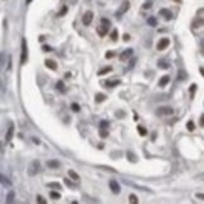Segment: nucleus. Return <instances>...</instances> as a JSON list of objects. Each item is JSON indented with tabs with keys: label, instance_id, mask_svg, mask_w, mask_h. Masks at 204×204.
<instances>
[{
	"label": "nucleus",
	"instance_id": "obj_7",
	"mask_svg": "<svg viewBox=\"0 0 204 204\" xmlns=\"http://www.w3.org/2000/svg\"><path fill=\"white\" fill-rule=\"evenodd\" d=\"M132 53H134V51H132L131 48H129V49L124 51V52L120 54V61H121V62H125V61L130 59V58L132 57Z\"/></svg>",
	"mask_w": 204,
	"mask_h": 204
},
{
	"label": "nucleus",
	"instance_id": "obj_25",
	"mask_svg": "<svg viewBox=\"0 0 204 204\" xmlns=\"http://www.w3.org/2000/svg\"><path fill=\"white\" fill-rule=\"evenodd\" d=\"M106 100V96L103 95V93H97L96 95V102L97 103H100V102H102V101H105Z\"/></svg>",
	"mask_w": 204,
	"mask_h": 204
},
{
	"label": "nucleus",
	"instance_id": "obj_21",
	"mask_svg": "<svg viewBox=\"0 0 204 204\" xmlns=\"http://www.w3.org/2000/svg\"><path fill=\"white\" fill-rule=\"evenodd\" d=\"M14 197H15V193L13 190H10L7 195V203H13L14 202Z\"/></svg>",
	"mask_w": 204,
	"mask_h": 204
},
{
	"label": "nucleus",
	"instance_id": "obj_43",
	"mask_svg": "<svg viewBox=\"0 0 204 204\" xmlns=\"http://www.w3.org/2000/svg\"><path fill=\"white\" fill-rule=\"evenodd\" d=\"M195 179H198V180H202V181H204V173H200V174H198V175L195 176Z\"/></svg>",
	"mask_w": 204,
	"mask_h": 204
},
{
	"label": "nucleus",
	"instance_id": "obj_54",
	"mask_svg": "<svg viewBox=\"0 0 204 204\" xmlns=\"http://www.w3.org/2000/svg\"><path fill=\"white\" fill-rule=\"evenodd\" d=\"M175 2H179V3H180V2H181V0H175Z\"/></svg>",
	"mask_w": 204,
	"mask_h": 204
},
{
	"label": "nucleus",
	"instance_id": "obj_4",
	"mask_svg": "<svg viewBox=\"0 0 204 204\" xmlns=\"http://www.w3.org/2000/svg\"><path fill=\"white\" fill-rule=\"evenodd\" d=\"M92 19H93V13L92 11H86L82 16V23L84 25H89L92 23Z\"/></svg>",
	"mask_w": 204,
	"mask_h": 204
},
{
	"label": "nucleus",
	"instance_id": "obj_19",
	"mask_svg": "<svg viewBox=\"0 0 204 204\" xmlns=\"http://www.w3.org/2000/svg\"><path fill=\"white\" fill-rule=\"evenodd\" d=\"M147 24H149L150 27H156L157 21H156V19H155V16H149V18H147Z\"/></svg>",
	"mask_w": 204,
	"mask_h": 204
},
{
	"label": "nucleus",
	"instance_id": "obj_26",
	"mask_svg": "<svg viewBox=\"0 0 204 204\" xmlns=\"http://www.w3.org/2000/svg\"><path fill=\"white\" fill-rule=\"evenodd\" d=\"M117 38H119V32H117V29H113L112 33H111V39H112L113 42H116Z\"/></svg>",
	"mask_w": 204,
	"mask_h": 204
},
{
	"label": "nucleus",
	"instance_id": "obj_42",
	"mask_svg": "<svg viewBox=\"0 0 204 204\" xmlns=\"http://www.w3.org/2000/svg\"><path fill=\"white\" fill-rule=\"evenodd\" d=\"M113 56H115V53H113V52H111V51L106 52V54H105V57H106V58H112Z\"/></svg>",
	"mask_w": 204,
	"mask_h": 204
},
{
	"label": "nucleus",
	"instance_id": "obj_1",
	"mask_svg": "<svg viewBox=\"0 0 204 204\" xmlns=\"http://www.w3.org/2000/svg\"><path fill=\"white\" fill-rule=\"evenodd\" d=\"M39 168H40V163H39V160H33V161L29 164L28 169H27L28 175H29V176H34V175H37L38 171H39Z\"/></svg>",
	"mask_w": 204,
	"mask_h": 204
},
{
	"label": "nucleus",
	"instance_id": "obj_53",
	"mask_svg": "<svg viewBox=\"0 0 204 204\" xmlns=\"http://www.w3.org/2000/svg\"><path fill=\"white\" fill-rule=\"evenodd\" d=\"M25 3H27V4H30V3H32V0H25Z\"/></svg>",
	"mask_w": 204,
	"mask_h": 204
},
{
	"label": "nucleus",
	"instance_id": "obj_16",
	"mask_svg": "<svg viewBox=\"0 0 204 204\" xmlns=\"http://www.w3.org/2000/svg\"><path fill=\"white\" fill-rule=\"evenodd\" d=\"M126 156H127V160L131 161V163H136V161H138V157H136V155L132 151H127L126 152Z\"/></svg>",
	"mask_w": 204,
	"mask_h": 204
},
{
	"label": "nucleus",
	"instance_id": "obj_11",
	"mask_svg": "<svg viewBox=\"0 0 204 204\" xmlns=\"http://www.w3.org/2000/svg\"><path fill=\"white\" fill-rule=\"evenodd\" d=\"M13 135H14V125L10 124V126H9L8 131H7V135H5V140H7V143H9V141L11 140Z\"/></svg>",
	"mask_w": 204,
	"mask_h": 204
},
{
	"label": "nucleus",
	"instance_id": "obj_14",
	"mask_svg": "<svg viewBox=\"0 0 204 204\" xmlns=\"http://www.w3.org/2000/svg\"><path fill=\"white\" fill-rule=\"evenodd\" d=\"M169 82H170V76L165 75V76H163V77L160 78V81H159V86H160V87H164V86H166Z\"/></svg>",
	"mask_w": 204,
	"mask_h": 204
},
{
	"label": "nucleus",
	"instance_id": "obj_50",
	"mask_svg": "<svg viewBox=\"0 0 204 204\" xmlns=\"http://www.w3.org/2000/svg\"><path fill=\"white\" fill-rule=\"evenodd\" d=\"M33 141H34V143H35V144H39V143H40V141H39V140H38V139H35V138H33Z\"/></svg>",
	"mask_w": 204,
	"mask_h": 204
},
{
	"label": "nucleus",
	"instance_id": "obj_27",
	"mask_svg": "<svg viewBox=\"0 0 204 204\" xmlns=\"http://www.w3.org/2000/svg\"><path fill=\"white\" fill-rule=\"evenodd\" d=\"M100 136L102 139H106L107 136H108V131H107V129H100Z\"/></svg>",
	"mask_w": 204,
	"mask_h": 204
},
{
	"label": "nucleus",
	"instance_id": "obj_52",
	"mask_svg": "<svg viewBox=\"0 0 204 204\" xmlns=\"http://www.w3.org/2000/svg\"><path fill=\"white\" fill-rule=\"evenodd\" d=\"M199 71H200V73H202V75H203V77H204V68H202V67H200V70H199Z\"/></svg>",
	"mask_w": 204,
	"mask_h": 204
},
{
	"label": "nucleus",
	"instance_id": "obj_45",
	"mask_svg": "<svg viewBox=\"0 0 204 204\" xmlns=\"http://www.w3.org/2000/svg\"><path fill=\"white\" fill-rule=\"evenodd\" d=\"M143 8H144V9H150V8H151V2H147V3H145V4L143 5Z\"/></svg>",
	"mask_w": 204,
	"mask_h": 204
},
{
	"label": "nucleus",
	"instance_id": "obj_33",
	"mask_svg": "<svg viewBox=\"0 0 204 204\" xmlns=\"http://www.w3.org/2000/svg\"><path fill=\"white\" fill-rule=\"evenodd\" d=\"M139 200H138V197H136L135 194H130V203H132V204H136Z\"/></svg>",
	"mask_w": 204,
	"mask_h": 204
},
{
	"label": "nucleus",
	"instance_id": "obj_3",
	"mask_svg": "<svg viewBox=\"0 0 204 204\" xmlns=\"http://www.w3.org/2000/svg\"><path fill=\"white\" fill-rule=\"evenodd\" d=\"M174 112V110L169 106H161L156 110V115L157 116H168V115H171Z\"/></svg>",
	"mask_w": 204,
	"mask_h": 204
},
{
	"label": "nucleus",
	"instance_id": "obj_23",
	"mask_svg": "<svg viewBox=\"0 0 204 204\" xmlns=\"http://www.w3.org/2000/svg\"><path fill=\"white\" fill-rule=\"evenodd\" d=\"M111 71H112V67H111V66H107L106 68H103V70L98 71V75L102 76V75H106V73H108V72H111Z\"/></svg>",
	"mask_w": 204,
	"mask_h": 204
},
{
	"label": "nucleus",
	"instance_id": "obj_31",
	"mask_svg": "<svg viewBox=\"0 0 204 204\" xmlns=\"http://www.w3.org/2000/svg\"><path fill=\"white\" fill-rule=\"evenodd\" d=\"M49 197H51L52 199L56 200V199H59V198H61V194L57 193V192H51V193H49Z\"/></svg>",
	"mask_w": 204,
	"mask_h": 204
},
{
	"label": "nucleus",
	"instance_id": "obj_32",
	"mask_svg": "<svg viewBox=\"0 0 204 204\" xmlns=\"http://www.w3.org/2000/svg\"><path fill=\"white\" fill-rule=\"evenodd\" d=\"M108 125H110V122H108V121L102 120V121L100 122V129H107V127H108Z\"/></svg>",
	"mask_w": 204,
	"mask_h": 204
},
{
	"label": "nucleus",
	"instance_id": "obj_15",
	"mask_svg": "<svg viewBox=\"0 0 204 204\" xmlns=\"http://www.w3.org/2000/svg\"><path fill=\"white\" fill-rule=\"evenodd\" d=\"M187 77H188V75H187V72L184 70H179L178 71V77H176L178 81H185Z\"/></svg>",
	"mask_w": 204,
	"mask_h": 204
},
{
	"label": "nucleus",
	"instance_id": "obj_12",
	"mask_svg": "<svg viewBox=\"0 0 204 204\" xmlns=\"http://www.w3.org/2000/svg\"><path fill=\"white\" fill-rule=\"evenodd\" d=\"M159 14L163 15V16L165 18V20H171V19H173V14H171V11L168 10V9H161L160 11H159Z\"/></svg>",
	"mask_w": 204,
	"mask_h": 204
},
{
	"label": "nucleus",
	"instance_id": "obj_47",
	"mask_svg": "<svg viewBox=\"0 0 204 204\" xmlns=\"http://www.w3.org/2000/svg\"><path fill=\"white\" fill-rule=\"evenodd\" d=\"M195 197H197L198 199H203V200H204V193H197Z\"/></svg>",
	"mask_w": 204,
	"mask_h": 204
},
{
	"label": "nucleus",
	"instance_id": "obj_48",
	"mask_svg": "<svg viewBox=\"0 0 204 204\" xmlns=\"http://www.w3.org/2000/svg\"><path fill=\"white\" fill-rule=\"evenodd\" d=\"M203 23H204V20H199V21H195L194 24H193V27H195V28H197V25H199V24H203Z\"/></svg>",
	"mask_w": 204,
	"mask_h": 204
},
{
	"label": "nucleus",
	"instance_id": "obj_35",
	"mask_svg": "<svg viewBox=\"0 0 204 204\" xmlns=\"http://www.w3.org/2000/svg\"><path fill=\"white\" fill-rule=\"evenodd\" d=\"M67 10H68V9H67V5H63V8L61 9V11L58 13V16H62V15H64V14L67 13Z\"/></svg>",
	"mask_w": 204,
	"mask_h": 204
},
{
	"label": "nucleus",
	"instance_id": "obj_17",
	"mask_svg": "<svg viewBox=\"0 0 204 204\" xmlns=\"http://www.w3.org/2000/svg\"><path fill=\"white\" fill-rule=\"evenodd\" d=\"M0 179H2V185H3V187H7V188H10V187H11V181L8 180L4 175L0 176Z\"/></svg>",
	"mask_w": 204,
	"mask_h": 204
},
{
	"label": "nucleus",
	"instance_id": "obj_28",
	"mask_svg": "<svg viewBox=\"0 0 204 204\" xmlns=\"http://www.w3.org/2000/svg\"><path fill=\"white\" fill-rule=\"evenodd\" d=\"M56 87H57L58 91H61V92H64V83H63V81H58Z\"/></svg>",
	"mask_w": 204,
	"mask_h": 204
},
{
	"label": "nucleus",
	"instance_id": "obj_44",
	"mask_svg": "<svg viewBox=\"0 0 204 204\" xmlns=\"http://www.w3.org/2000/svg\"><path fill=\"white\" fill-rule=\"evenodd\" d=\"M42 49H43L44 52H51V51H52V48L49 47V45H43Z\"/></svg>",
	"mask_w": 204,
	"mask_h": 204
},
{
	"label": "nucleus",
	"instance_id": "obj_46",
	"mask_svg": "<svg viewBox=\"0 0 204 204\" xmlns=\"http://www.w3.org/2000/svg\"><path fill=\"white\" fill-rule=\"evenodd\" d=\"M199 124H200V126L202 127H204V113L200 116V120H199Z\"/></svg>",
	"mask_w": 204,
	"mask_h": 204
},
{
	"label": "nucleus",
	"instance_id": "obj_2",
	"mask_svg": "<svg viewBox=\"0 0 204 204\" xmlns=\"http://www.w3.org/2000/svg\"><path fill=\"white\" fill-rule=\"evenodd\" d=\"M28 58V49H27V40L25 38L21 39V57H20V64H24Z\"/></svg>",
	"mask_w": 204,
	"mask_h": 204
},
{
	"label": "nucleus",
	"instance_id": "obj_24",
	"mask_svg": "<svg viewBox=\"0 0 204 204\" xmlns=\"http://www.w3.org/2000/svg\"><path fill=\"white\" fill-rule=\"evenodd\" d=\"M135 63H136V57H131L130 62H129V67H127V70H132V68L135 67Z\"/></svg>",
	"mask_w": 204,
	"mask_h": 204
},
{
	"label": "nucleus",
	"instance_id": "obj_39",
	"mask_svg": "<svg viewBox=\"0 0 204 204\" xmlns=\"http://www.w3.org/2000/svg\"><path fill=\"white\" fill-rule=\"evenodd\" d=\"M195 89H197V84H195V83H193V84L190 86V89H189V91H190V93H192V96L194 95V92H195Z\"/></svg>",
	"mask_w": 204,
	"mask_h": 204
},
{
	"label": "nucleus",
	"instance_id": "obj_36",
	"mask_svg": "<svg viewBox=\"0 0 204 204\" xmlns=\"http://www.w3.org/2000/svg\"><path fill=\"white\" fill-rule=\"evenodd\" d=\"M187 127H188L189 131H194V129H195V127H194V122H193V121H189V122L187 124Z\"/></svg>",
	"mask_w": 204,
	"mask_h": 204
},
{
	"label": "nucleus",
	"instance_id": "obj_51",
	"mask_svg": "<svg viewBox=\"0 0 204 204\" xmlns=\"http://www.w3.org/2000/svg\"><path fill=\"white\" fill-rule=\"evenodd\" d=\"M155 138H156V132H154V134H152V138H151V139H152V141H155Z\"/></svg>",
	"mask_w": 204,
	"mask_h": 204
},
{
	"label": "nucleus",
	"instance_id": "obj_30",
	"mask_svg": "<svg viewBox=\"0 0 204 204\" xmlns=\"http://www.w3.org/2000/svg\"><path fill=\"white\" fill-rule=\"evenodd\" d=\"M138 131H139V134H140L141 136H145V135L147 134V131H146V129H145L144 126H138Z\"/></svg>",
	"mask_w": 204,
	"mask_h": 204
},
{
	"label": "nucleus",
	"instance_id": "obj_18",
	"mask_svg": "<svg viewBox=\"0 0 204 204\" xmlns=\"http://www.w3.org/2000/svg\"><path fill=\"white\" fill-rule=\"evenodd\" d=\"M157 66L160 67V68H163V70H168V68L170 67V64L168 63V62H165V61H163V59H160V61H157Z\"/></svg>",
	"mask_w": 204,
	"mask_h": 204
},
{
	"label": "nucleus",
	"instance_id": "obj_49",
	"mask_svg": "<svg viewBox=\"0 0 204 204\" xmlns=\"http://www.w3.org/2000/svg\"><path fill=\"white\" fill-rule=\"evenodd\" d=\"M129 39H130V35L129 34H125L124 35V40H129Z\"/></svg>",
	"mask_w": 204,
	"mask_h": 204
},
{
	"label": "nucleus",
	"instance_id": "obj_20",
	"mask_svg": "<svg viewBox=\"0 0 204 204\" xmlns=\"http://www.w3.org/2000/svg\"><path fill=\"white\" fill-rule=\"evenodd\" d=\"M68 175H70V176H71L73 180H78V179H79V175H78V174H77L75 170H72V169H70V170H68Z\"/></svg>",
	"mask_w": 204,
	"mask_h": 204
},
{
	"label": "nucleus",
	"instance_id": "obj_6",
	"mask_svg": "<svg viewBox=\"0 0 204 204\" xmlns=\"http://www.w3.org/2000/svg\"><path fill=\"white\" fill-rule=\"evenodd\" d=\"M110 189L113 194H120L121 189H120V185L116 180H110Z\"/></svg>",
	"mask_w": 204,
	"mask_h": 204
},
{
	"label": "nucleus",
	"instance_id": "obj_34",
	"mask_svg": "<svg viewBox=\"0 0 204 204\" xmlns=\"http://www.w3.org/2000/svg\"><path fill=\"white\" fill-rule=\"evenodd\" d=\"M98 168H100V169H103V170H108V171H111V173H116V170L112 169L111 166H102V165H100Z\"/></svg>",
	"mask_w": 204,
	"mask_h": 204
},
{
	"label": "nucleus",
	"instance_id": "obj_37",
	"mask_svg": "<svg viewBox=\"0 0 204 204\" xmlns=\"http://www.w3.org/2000/svg\"><path fill=\"white\" fill-rule=\"evenodd\" d=\"M37 202H38L39 204H47V200H45L43 197H40V195H39V197H37Z\"/></svg>",
	"mask_w": 204,
	"mask_h": 204
},
{
	"label": "nucleus",
	"instance_id": "obj_9",
	"mask_svg": "<svg viewBox=\"0 0 204 204\" xmlns=\"http://www.w3.org/2000/svg\"><path fill=\"white\" fill-rule=\"evenodd\" d=\"M44 64L47 66L49 70H52V71H56L57 68H58V64H57L53 59H45V61H44Z\"/></svg>",
	"mask_w": 204,
	"mask_h": 204
},
{
	"label": "nucleus",
	"instance_id": "obj_5",
	"mask_svg": "<svg viewBox=\"0 0 204 204\" xmlns=\"http://www.w3.org/2000/svg\"><path fill=\"white\" fill-rule=\"evenodd\" d=\"M170 44V40L168 39V38H161L160 40L157 42V45H156V48H157V51H164L168 45Z\"/></svg>",
	"mask_w": 204,
	"mask_h": 204
},
{
	"label": "nucleus",
	"instance_id": "obj_38",
	"mask_svg": "<svg viewBox=\"0 0 204 204\" xmlns=\"http://www.w3.org/2000/svg\"><path fill=\"white\" fill-rule=\"evenodd\" d=\"M101 23H102V24H105V25H108V27L111 25V21L108 19H106V18H102L101 19Z\"/></svg>",
	"mask_w": 204,
	"mask_h": 204
},
{
	"label": "nucleus",
	"instance_id": "obj_41",
	"mask_svg": "<svg viewBox=\"0 0 204 204\" xmlns=\"http://www.w3.org/2000/svg\"><path fill=\"white\" fill-rule=\"evenodd\" d=\"M64 183H66V184H67V185H70V187H71V188H75V184H73V183H72V181H71V180H68V179H67V178H66V179H64Z\"/></svg>",
	"mask_w": 204,
	"mask_h": 204
},
{
	"label": "nucleus",
	"instance_id": "obj_22",
	"mask_svg": "<svg viewBox=\"0 0 204 204\" xmlns=\"http://www.w3.org/2000/svg\"><path fill=\"white\" fill-rule=\"evenodd\" d=\"M105 84L107 87H116L117 84H120V81H106Z\"/></svg>",
	"mask_w": 204,
	"mask_h": 204
},
{
	"label": "nucleus",
	"instance_id": "obj_13",
	"mask_svg": "<svg viewBox=\"0 0 204 204\" xmlns=\"http://www.w3.org/2000/svg\"><path fill=\"white\" fill-rule=\"evenodd\" d=\"M45 165H47L48 168H51V169H58L61 166V163L58 160H47Z\"/></svg>",
	"mask_w": 204,
	"mask_h": 204
},
{
	"label": "nucleus",
	"instance_id": "obj_40",
	"mask_svg": "<svg viewBox=\"0 0 204 204\" xmlns=\"http://www.w3.org/2000/svg\"><path fill=\"white\" fill-rule=\"evenodd\" d=\"M72 111H75V112H78L79 111V106L77 105V103H72Z\"/></svg>",
	"mask_w": 204,
	"mask_h": 204
},
{
	"label": "nucleus",
	"instance_id": "obj_29",
	"mask_svg": "<svg viewBox=\"0 0 204 204\" xmlns=\"http://www.w3.org/2000/svg\"><path fill=\"white\" fill-rule=\"evenodd\" d=\"M47 187H48V188H53V189H61V188H62L59 183H48Z\"/></svg>",
	"mask_w": 204,
	"mask_h": 204
},
{
	"label": "nucleus",
	"instance_id": "obj_8",
	"mask_svg": "<svg viewBox=\"0 0 204 204\" xmlns=\"http://www.w3.org/2000/svg\"><path fill=\"white\" fill-rule=\"evenodd\" d=\"M129 8H130V3H129V2H124V3L121 4V7L119 8V10L116 11V16H120L121 14H124L125 11H127Z\"/></svg>",
	"mask_w": 204,
	"mask_h": 204
},
{
	"label": "nucleus",
	"instance_id": "obj_10",
	"mask_svg": "<svg viewBox=\"0 0 204 204\" xmlns=\"http://www.w3.org/2000/svg\"><path fill=\"white\" fill-rule=\"evenodd\" d=\"M108 32V25H105V24H101L100 27H97V33L100 34V37H105Z\"/></svg>",
	"mask_w": 204,
	"mask_h": 204
}]
</instances>
